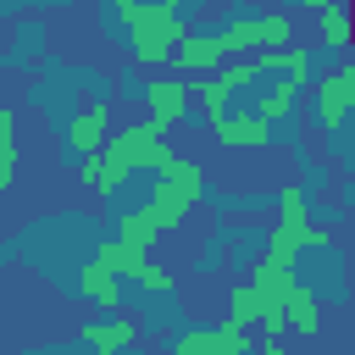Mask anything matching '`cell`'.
<instances>
[{"mask_svg": "<svg viewBox=\"0 0 355 355\" xmlns=\"http://www.w3.org/2000/svg\"><path fill=\"white\" fill-rule=\"evenodd\" d=\"M277 211H283V222L272 227V255L294 261V250L327 244V227H311V216H305V189H300V183H283V194H277Z\"/></svg>", "mask_w": 355, "mask_h": 355, "instance_id": "obj_4", "label": "cell"}, {"mask_svg": "<svg viewBox=\"0 0 355 355\" xmlns=\"http://www.w3.org/2000/svg\"><path fill=\"white\" fill-rule=\"evenodd\" d=\"M105 128H111V105H105V100L83 105V111L72 116V128H67V150H72L78 161H83V155H100V150H105V139H111Z\"/></svg>", "mask_w": 355, "mask_h": 355, "instance_id": "obj_8", "label": "cell"}, {"mask_svg": "<svg viewBox=\"0 0 355 355\" xmlns=\"http://www.w3.org/2000/svg\"><path fill=\"white\" fill-rule=\"evenodd\" d=\"M300 89H305V83L283 72L277 83H266V89H261V100H255V116H261V122H283V116L300 105Z\"/></svg>", "mask_w": 355, "mask_h": 355, "instance_id": "obj_11", "label": "cell"}, {"mask_svg": "<svg viewBox=\"0 0 355 355\" xmlns=\"http://www.w3.org/2000/svg\"><path fill=\"white\" fill-rule=\"evenodd\" d=\"M283 316H288V327H300L305 338H311V333L322 327V311H316V294H311V288H300V294H294V300L283 305Z\"/></svg>", "mask_w": 355, "mask_h": 355, "instance_id": "obj_16", "label": "cell"}, {"mask_svg": "<svg viewBox=\"0 0 355 355\" xmlns=\"http://www.w3.org/2000/svg\"><path fill=\"white\" fill-rule=\"evenodd\" d=\"M344 155H349V161H355V133H349V139H344Z\"/></svg>", "mask_w": 355, "mask_h": 355, "instance_id": "obj_21", "label": "cell"}, {"mask_svg": "<svg viewBox=\"0 0 355 355\" xmlns=\"http://www.w3.org/2000/svg\"><path fill=\"white\" fill-rule=\"evenodd\" d=\"M128 39H133V61L144 67H172L178 44H183V22H178V6L172 0H133L116 11Z\"/></svg>", "mask_w": 355, "mask_h": 355, "instance_id": "obj_1", "label": "cell"}, {"mask_svg": "<svg viewBox=\"0 0 355 355\" xmlns=\"http://www.w3.org/2000/svg\"><path fill=\"white\" fill-rule=\"evenodd\" d=\"M83 344L100 349V355H116L133 344V322H105V327H83Z\"/></svg>", "mask_w": 355, "mask_h": 355, "instance_id": "obj_15", "label": "cell"}, {"mask_svg": "<svg viewBox=\"0 0 355 355\" xmlns=\"http://www.w3.org/2000/svg\"><path fill=\"white\" fill-rule=\"evenodd\" d=\"M211 139H216L222 150H266V144H272V122H261L255 111H250V116H222V122L211 128Z\"/></svg>", "mask_w": 355, "mask_h": 355, "instance_id": "obj_9", "label": "cell"}, {"mask_svg": "<svg viewBox=\"0 0 355 355\" xmlns=\"http://www.w3.org/2000/svg\"><path fill=\"white\" fill-rule=\"evenodd\" d=\"M78 283H83V294H89L100 311H122V288H116V272H111V266H100L94 255H89V266L78 272Z\"/></svg>", "mask_w": 355, "mask_h": 355, "instance_id": "obj_12", "label": "cell"}, {"mask_svg": "<svg viewBox=\"0 0 355 355\" xmlns=\"http://www.w3.org/2000/svg\"><path fill=\"white\" fill-rule=\"evenodd\" d=\"M205 200V172H200V161H189V155H172L166 166H161V183L150 189V200H144V211L161 222V233L166 227H178L194 205Z\"/></svg>", "mask_w": 355, "mask_h": 355, "instance_id": "obj_3", "label": "cell"}, {"mask_svg": "<svg viewBox=\"0 0 355 355\" xmlns=\"http://www.w3.org/2000/svg\"><path fill=\"white\" fill-rule=\"evenodd\" d=\"M255 355H288V349H283L277 338H261V344H255Z\"/></svg>", "mask_w": 355, "mask_h": 355, "instance_id": "obj_19", "label": "cell"}, {"mask_svg": "<svg viewBox=\"0 0 355 355\" xmlns=\"http://www.w3.org/2000/svg\"><path fill=\"white\" fill-rule=\"evenodd\" d=\"M105 6H111V11H122V6H133V0H105Z\"/></svg>", "mask_w": 355, "mask_h": 355, "instance_id": "obj_22", "label": "cell"}, {"mask_svg": "<svg viewBox=\"0 0 355 355\" xmlns=\"http://www.w3.org/2000/svg\"><path fill=\"white\" fill-rule=\"evenodd\" d=\"M305 6H311V11H327V6H338V0H305Z\"/></svg>", "mask_w": 355, "mask_h": 355, "instance_id": "obj_20", "label": "cell"}, {"mask_svg": "<svg viewBox=\"0 0 355 355\" xmlns=\"http://www.w3.org/2000/svg\"><path fill=\"white\" fill-rule=\"evenodd\" d=\"M266 311H272V300H266L255 283H239V288L227 294V316H233V322H244V327H250V322H261Z\"/></svg>", "mask_w": 355, "mask_h": 355, "instance_id": "obj_14", "label": "cell"}, {"mask_svg": "<svg viewBox=\"0 0 355 355\" xmlns=\"http://www.w3.org/2000/svg\"><path fill=\"white\" fill-rule=\"evenodd\" d=\"M100 178H105V161H100V155H83V161H78V183H83L89 194H100Z\"/></svg>", "mask_w": 355, "mask_h": 355, "instance_id": "obj_18", "label": "cell"}, {"mask_svg": "<svg viewBox=\"0 0 355 355\" xmlns=\"http://www.w3.org/2000/svg\"><path fill=\"white\" fill-rule=\"evenodd\" d=\"M116 239H122L128 250L150 255V244L161 239V222H155V216H150L144 205H139V211H122V216H116Z\"/></svg>", "mask_w": 355, "mask_h": 355, "instance_id": "obj_13", "label": "cell"}, {"mask_svg": "<svg viewBox=\"0 0 355 355\" xmlns=\"http://www.w3.org/2000/svg\"><path fill=\"white\" fill-rule=\"evenodd\" d=\"M250 283H255V288H261V294H266L272 305H288V300L300 294V277H294V266H288L283 255H272V250H266V255L255 261V272H250Z\"/></svg>", "mask_w": 355, "mask_h": 355, "instance_id": "obj_10", "label": "cell"}, {"mask_svg": "<svg viewBox=\"0 0 355 355\" xmlns=\"http://www.w3.org/2000/svg\"><path fill=\"white\" fill-rule=\"evenodd\" d=\"M94 261H100V266H111L116 277H133V283H144L150 294H172V272H161V266H150V255H139V250H128L122 239H111V244H100V250H94Z\"/></svg>", "mask_w": 355, "mask_h": 355, "instance_id": "obj_7", "label": "cell"}, {"mask_svg": "<svg viewBox=\"0 0 355 355\" xmlns=\"http://www.w3.org/2000/svg\"><path fill=\"white\" fill-rule=\"evenodd\" d=\"M139 94H144V105H150V128H155V133L178 128V122L189 116V105H194V94H189L183 78H150V83H139Z\"/></svg>", "mask_w": 355, "mask_h": 355, "instance_id": "obj_6", "label": "cell"}, {"mask_svg": "<svg viewBox=\"0 0 355 355\" xmlns=\"http://www.w3.org/2000/svg\"><path fill=\"white\" fill-rule=\"evenodd\" d=\"M100 161H105L100 194H116V189H122V178H133L139 166H155V172H161V166L172 161V150L161 144V133H155L150 122H128V128H116V133L105 139Z\"/></svg>", "mask_w": 355, "mask_h": 355, "instance_id": "obj_2", "label": "cell"}, {"mask_svg": "<svg viewBox=\"0 0 355 355\" xmlns=\"http://www.w3.org/2000/svg\"><path fill=\"white\" fill-rule=\"evenodd\" d=\"M322 39H327L333 50H344V44L355 39V22H349V6H344V0L322 11Z\"/></svg>", "mask_w": 355, "mask_h": 355, "instance_id": "obj_17", "label": "cell"}, {"mask_svg": "<svg viewBox=\"0 0 355 355\" xmlns=\"http://www.w3.org/2000/svg\"><path fill=\"white\" fill-rule=\"evenodd\" d=\"M349 116H355V61L333 67L316 83V122H322V133H338Z\"/></svg>", "mask_w": 355, "mask_h": 355, "instance_id": "obj_5", "label": "cell"}]
</instances>
